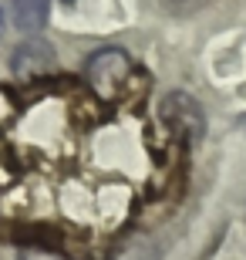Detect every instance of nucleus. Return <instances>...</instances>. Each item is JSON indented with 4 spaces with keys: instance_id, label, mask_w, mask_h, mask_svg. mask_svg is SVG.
<instances>
[{
    "instance_id": "obj_1",
    "label": "nucleus",
    "mask_w": 246,
    "mask_h": 260,
    "mask_svg": "<svg viewBox=\"0 0 246 260\" xmlns=\"http://www.w3.org/2000/svg\"><path fill=\"white\" fill-rule=\"evenodd\" d=\"M128 75H132V58L122 48H101L85 61V81L104 98L118 95L128 85Z\"/></svg>"
},
{
    "instance_id": "obj_2",
    "label": "nucleus",
    "mask_w": 246,
    "mask_h": 260,
    "mask_svg": "<svg viewBox=\"0 0 246 260\" xmlns=\"http://www.w3.org/2000/svg\"><path fill=\"white\" fill-rule=\"evenodd\" d=\"M162 122L172 128V135H179L182 142H202L206 135V112L189 91H169L159 105Z\"/></svg>"
},
{
    "instance_id": "obj_3",
    "label": "nucleus",
    "mask_w": 246,
    "mask_h": 260,
    "mask_svg": "<svg viewBox=\"0 0 246 260\" xmlns=\"http://www.w3.org/2000/svg\"><path fill=\"white\" fill-rule=\"evenodd\" d=\"M54 61H57L54 44L34 34V38L20 41L17 48H14V54H10V71H14L20 81H34V78L48 75L51 68H54Z\"/></svg>"
},
{
    "instance_id": "obj_4",
    "label": "nucleus",
    "mask_w": 246,
    "mask_h": 260,
    "mask_svg": "<svg viewBox=\"0 0 246 260\" xmlns=\"http://www.w3.org/2000/svg\"><path fill=\"white\" fill-rule=\"evenodd\" d=\"M51 20V0H14V24L24 34H41Z\"/></svg>"
},
{
    "instance_id": "obj_5",
    "label": "nucleus",
    "mask_w": 246,
    "mask_h": 260,
    "mask_svg": "<svg viewBox=\"0 0 246 260\" xmlns=\"http://www.w3.org/2000/svg\"><path fill=\"white\" fill-rule=\"evenodd\" d=\"M17 260H61L57 253L44 250V247H24V250L17 253Z\"/></svg>"
},
{
    "instance_id": "obj_6",
    "label": "nucleus",
    "mask_w": 246,
    "mask_h": 260,
    "mask_svg": "<svg viewBox=\"0 0 246 260\" xmlns=\"http://www.w3.org/2000/svg\"><path fill=\"white\" fill-rule=\"evenodd\" d=\"M4 27H7V14H4V7H0V34H4Z\"/></svg>"
},
{
    "instance_id": "obj_7",
    "label": "nucleus",
    "mask_w": 246,
    "mask_h": 260,
    "mask_svg": "<svg viewBox=\"0 0 246 260\" xmlns=\"http://www.w3.org/2000/svg\"><path fill=\"white\" fill-rule=\"evenodd\" d=\"M61 4H67V7H75V4H78V0H61Z\"/></svg>"
}]
</instances>
